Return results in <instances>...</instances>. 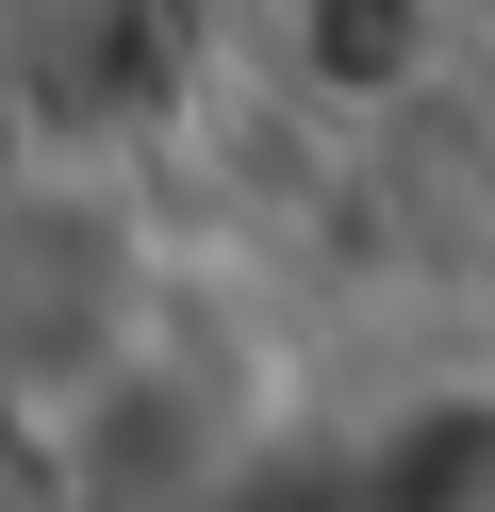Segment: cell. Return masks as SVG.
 I'll list each match as a JSON object with an SVG mask.
<instances>
[{"mask_svg": "<svg viewBox=\"0 0 495 512\" xmlns=\"http://www.w3.org/2000/svg\"><path fill=\"white\" fill-rule=\"evenodd\" d=\"M479 34H495V0H479Z\"/></svg>", "mask_w": 495, "mask_h": 512, "instance_id": "3957f363", "label": "cell"}, {"mask_svg": "<svg viewBox=\"0 0 495 512\" xmlns=\"http://www.w3.org/2000/svg\"><path fill=\"white\" fill-rule=\"evenodd\" d=\"M479 100H495V34H479Z\"/></svg>", "mask_w": 495, "mask_h": 512, "instance_id": "7a4b0ae2", "label": "cell"}, {"mask_svg": "<svg viewBox=\"0 0 495 512\" xmlns=\"http://www.w3.org/2000/svg\"><path fill=\"white\" fill-rule=\"evenodd\" d=\"M330 512H495V380L446 364L413 397H380V430L330 463Z\"/></svg>", "mask_w": 495, "mask_h": 512, "instance_id": "6da1fadb", "label": "cell"}]
</instances>
